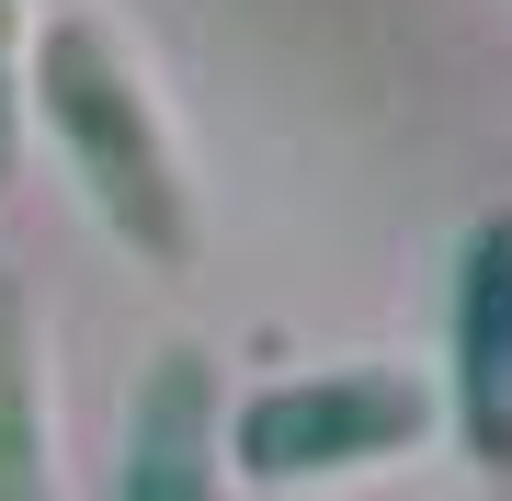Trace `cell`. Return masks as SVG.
<instances>
[{
    "mask_svg": "<svg viewBox=\"0 0 512 501\" xmlns=\"http://www.w3.org/2000/svg\"><path fill=\"white\" fill-rule=\"evenodd\" d=\"M23 92H35V126H46V149L69 160L80 205H92L137 262L183 274L194 262V183H183V160H171V126H160V103H148L126 35L92 23V12H57L35 35Z\"/></svg>",
    "mask_w": 512,
    "mask_h": 501,
    "instance_id": "cell-1",
    "label": "cell"
},
{
    "mask_svg": "<svg viewBox=\"0 0 512 501\" xmlns=\"http://www.w3.org/2000/svg\"><path fill=\"white\" fill-rule=\"evenodd\" d=\"M444 433L433 376L399 365H330V376H274V388L228 399V467L262 490H319V479H365L399 467Z\"/></svg>",
    "mask_w": 512,
    "mask_h": 501,
    "instance_id": "cell-2",
    "label": "cell"
},
{
    "mask_svg": "<svg viewBox=\"0 0 512 501\" xmlns=\"http://www.w3.org/2000/svg\"><path fill=\"white\" fill-rule=\"evenodd\" d=\"M444 433L478 479H512V205L456 240V285H444Z\"/></svg>",
    "mask_w": 512,
    "mask_h": 501,
    "instance_id": "cell-3",
    "label": "cell"
},
{
    "mask_svg": "<svg viewBox=\"0 0 512 501\" xmlns=\"http://www.w3.org/2000/svg\"><path fill=\"white\" fill-rule=\"evenodd\" d=\"M103 501H228V376L205 342H171L137 376L126 456H114Z\"/></svg>",
    "mask_w": 512,
    "mask_h": 501,
    "instance_id": "cell-4",
    "label": "cell"
},
{
    "mask_svg": "<svg viewBox=\"0 0 512 501\" xmlns=\"http://www.w3.org/2000/svg\"><path fill=\"white\" fill-rule=\"evenodd\" d=\"M0 501H57L46 467V365H35V297L0 274Z\"/></svg>",
    "mask_w": 512,
    "mask_h": 501,
    "instance_id": "cell-5",
    "label": "cell"
},
{
    "mask_svg": "<svg viewBox=\"0 0 512 501\" xmlns=\"http://www.w3.org/2000/svg\"><path fill=\"white\" fill-rule=\"evenodd\" d=\"M12 114H23V0H0V171H12Z\"/></svg>",
    "mask_w": 512,
    "mask_h": 501,
    "instance_id": "cell-6",
    "label": "cell"
}]
</instances>
